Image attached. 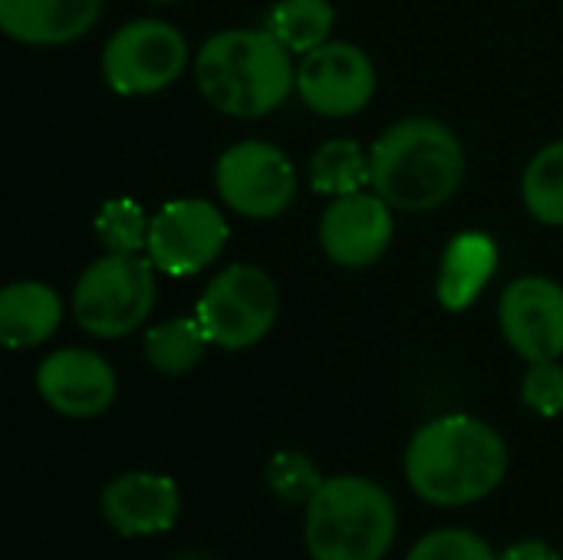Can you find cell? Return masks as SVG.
<instances>
[{"label":"cell","mask_w":563,"mask_h":560,"mask_svg":"<svg viewBox=\"0 0 563 560\" xmlns=\"http://www.w3.org/2000/svg\"><path fill=\"white\" fill-rule=\"evenodd\" d=\"M508 442L485 419L449 413L426 422L406 446V482L435 508L485 502L508 475Z\"/></svg>","instance_id":"1"},{"label":"cell","mask_w":563,"mask_h":560,"mask_svg":"<svg viewBox=\"0 0 563 560\" xmlns=\"http://www.w3.org/2000/svg\"><path fill=\"white\" fill-rule=\"evenodd\" d=\"M462 182L465 149L459 135L439 119H399L369 149V185L396 211H435L455 198Z\"/></svg>","instance_id":"2"},{"label":"cell","mask_w":563,"mask_h":560,"mask_svg":"<svg viewBox=\"0 0 563 560\" xmlns=\"http://www.w3.org/2000/svg\"><path fill=\"white\" fill-rule=\"evenodd\" d=\"M195 83L211 109L234 119H261L297 89L290 50L264 30H221L195 56Z\"/></svg>","instance_id":"3"},{"label":"cell","mask_w":563,"mask_h":560,"mask_svg":"<svg viewBox=\"0 0 563 560\" xmlns=\"http://www.w3.org/2000/svg\"><path fill=\"white\" fill-rule=\"evenodd\" d=\"M399 535L393 495L360 475L323 479L307 505L303 545L310 560H383Z\"/></svg>","instance_id":"4"},{"label":"cell","mask_w":563,"mask_h":560,"mask_svg":"<svg viewBox=\"0 0 563 560\" xmlns=\"http://www.w3.org/2000/svg\"><path fill=\"white\" fill-rule=\"evenodd\" d=\"M155 264L148 254H112L92 261L73 287V317L96 340H119L139 330L155 307Z\"/></svg>","instance_id":"5"},{"label":"cell","mask_w":563,"mask_h":560,"mask_svg":"<svg viewBox=\"0 0 563 560\" xmlns=\"http://www.w3.org/2000/svg\"><path fill=\"white\" fill-rule=\"evenodd\" d=\"M277 314V284L254 264H231L221 274H214L195 307V317L208 333L211 347L221 350L257 347L274 330Z\"/></svg>","instance_id":"6"},{"label":"cell","mask_w":563,"mask_h":560,"mask_svg":"<svg viewBox=\"0 0 563 560\" xmlns=\"http://www.w3.org/2000/svg\"><path fill=\"white\" fill-rule=\"evenodd\" d=\"M188 40L168 20H132L102 46V76L119 96H152L175 86L188 66Z\"/></svg>","instance_id":"7"},{"label":"cell","mask_w":563,"mask_h":560,"mask_svg":"<svg viewBox=\"0 0 563 560\" xmlns=\"http://www.w3.org/2000/svg\"><path fill=\"white\" fill-rule=\"evenodd\" d=\"M221 201L251 221L280 218L297 198V168L271 142L247 139L221 152L214 165Z\"/></svg>","instance_id":"8"},{"label":"cell","mask_w":563,"mask_h":560,"mask_svg":"<svg viewBox=\"0 0 563 560\" xmlns=\"http://www.w3.org/2000/svg\"><path fill=\"white\" fill-rule=\"evenodd\" d=\"M228 221L211 201L175 198L162 205L158 215H152L145 254L162 274L191 277L218 261L228 244Z\"/></svg>","instance_id":"9"},{"label":"cell","mask_w":563,"mask_h":560,"mask_svg":"<svg viewBox=\"0 0 563 560\" xmlns=\"http://www.w3.org/2000/svg\"><path fill=\"white\" fill-rule=\"evenodd\" d=\"M297 96L303 106L327 119H350L376 96V66L356 43L327 40L303 53L297 66Z\"/></svg>","instance_id":"10"},{"label":"cell","mask_w":563,"mask_h":560,"mask_svg":"<svg viewBox=\"0 0 563 560\" xmlns=\"http://www.w3.org/2000/svg\"><path fill=\"white\" fill-rule=\"evenodd\" d=\"M498 327L508 347L528 360H561L563 356V287L551 277L531 274L505 287L498 304Z\"/></svg>","instance_id":"11"},{"label":"cell","mask_w":563,"mask_h":560,"mask_svg":"<svg viewBox=\"0 0 563 560\" xmlns=\"http://www.w3.org/2000/svg\"><path fill=\"white\" fill-rule=\"evenodd\" d=\"M393 205L376 191H353L330 201L320 218V248L323 254L346 271H363L376 264L396 234Z\"/></svg>","instance_id":"12"},{"label":"cell","mask_w":563,"mask_h":560,"mask_svg":"<svg viewBox=\"0 0 563 560\" xmlns=\"http://www.w3.org/2000/svg\"><path fill=\"white\" fill-rule=\"evenodd\" d=\"M36 393L53 413L66 419H96L115 403L119 380L106 356L63 347L43 356L36 366Z\"/></svg>","instance_id":"13"},{"label":"cell","mask_w":563,"mask_h":560,"mask_svg":"<svg viewBox=\"0 0 563 560\" xmlns=\"http://www.w3.org/2000/svg\"><path fill=\"white\" fill-rule=\"evenodd\" d=\"M99 515L122 538H155L175 528L181 515V492L168 475L125 472L102 488Z\"/></svg>","instance_id":"14"},{"label":"cell","mask_w":563,"mask_h":560,"mask_svg":"<svg viewBox=\"0 0 563 560\" xmlns=\"http://www.w3.org/2000/svg\"><path fill=\"white\" fill-rule=\"evenodd\" d=\"M106 0H0V26L26 46H66L86 36Z\"/></svg>","instance_id":"15"},{"label":"cell","mask_w":563,"mask_h":560,"mask_svg":"<svg viewBox=\"0 0 563 560\" xmlns=\"http://www.w3.org/2000/svg\"><path fill=\"white\" fill-rule=\"evenodd\" d=\"M498 267V244L485 231H462L449 241L439 277H435V297L445 310H468Z\"/></svg>","instance_id":"16"},{"label":"cell","mask_w":563,"mask_h":560,"mask_svg":"<svg viewBox=\"0 0 563 560\" xmlns=\"http://www.w3.org/2000/svg\"><path fill=\"white\" fill-rule=\"evenodd\" d=\"M63 320V300L49 284L16 281L0 294V340L7 350H30L46 343Z\"/></svg>","instance_id":"17"},{"label":"cell","mask_w":563,"mask_h":560,"mask_svg":"<svg viewBox=\"0 0 563 560\" xmlns=\"http://www.w3.org/2000/svg\"><path fill=\"white\" fill-rule=\"evenodd\" d=\"M211 347L198 317H172L145 333V363L162 376H185Z\"/></svg>","instance_id":"18"},{"label":"cell","mask_w":563,"mask_h":560,"mask_svg":"<svg viewBox=\"0 0 563 560\" xmlns=\"http://www.w3.org/2000/svg\"><path fill=\"white\" fill-rule=\"evenodd\" d=\"M369 185V155L353 139H330L310 158V188L320 195H353Z\"/></svg>","instance_id":"19"},{"label":"cell","mask_w":563,"mask_h":560,"mask_svg":"<svg viewBox=\"0 0 563 560\" xmlns=\"http://www.w3.org/2000/svg\"><path fill=\"white\" fill-rule=\"evenodd\" d=\"M333 3L330 0H277L267 13V30L290 50L310 53L330 40L333 30Z\"/></svg>","instance_id":"20"},{"label":"cell","mask_w":563,"mask_h":560,"mask_svg":"<svg viewBox=\"0 0 563 560\" xmlns=\"http://www.w3.org/2000/svg\"><path fill=\"white\" fill-rule=\"evenodd\" d=\"M521 198L534 221L563 228V139L544 145L525 168Z\"/></svg>","instance_id":"21"},{"label":"cell","mask_w":563,"mask_h":560,"mask_svg":"<svg viewBox=\"0 0 563 560\" xmlns=\"http://www.w3.org/2000/svg\"><path fill=\"white\" fill-rule=\"evenodd\" d=\"M152 218L132 198H109L96 215V238L112 254H142L148 248Z\"/></svg>","instance_id":"22"},{"label":"cell","mask_w":563,"mask_h":560,"mask_svg":"<svg viewBox=\"0 0 563 560\" xmlns=\"http://www.w3.org/2000/svg\"><path fill=\"white\" fill-rule=\"evenodd\" d=\"M264 485L277 502L307 508L317 488L323 485V475L310 455L297 449H284V452H274L271 462L264 465Z\"/></svg>","instance_id":"23"},{"label":"cell","mask_w":563,"mask_h":560,"mask_svg":"<svg viewBox=\"0 0 563 560\" xmlns=\"http://www.w3.org/2000/svg\"><path fill=\"white\" fill-rule=\"evenodd\" d=\"M406 560H498V554L468 528H439L419 538Z\"/></svg>","instance_id":"24"},{"label":"cell","mask_w":563,"mask_h":560,"mask_svg":"<svg viewBox=\"0 0 563 560\" xmlns=\"http://www.w3.org/2000/svg\"><path fill=\"white\" fill-rule=\"evenodd\" d=\"M521 399L528 409H534L544 419H554L563 413V366L561 360L531 363L521 380Z\"/></svg>","instance_id":"25"},{"label":"cell","mask_w":563,"mask_h":560,"mask_svg":"<svg viewBox=\"0 0 563 560\" xmlns=\"http://www.w3.org/2000/svg\"><path fill=\"white\" fill-rule=\"evenodd\" d=\"M498 560H561V554L548 545V541H541V538H528V541H515V545H508Z\"/></svg>","instance_id":"26"},{"label":"cell","mask_w":563,"mask_h":560,"mask_svg":"<svg viewBox=\"0 0 563 560\" xmlns=\"http://www.w3.org/2000/svg\"><path fill=\"white\" fill-rule=\"evenodd\" d=\"M172 560H218L214 554H208V551H181V554H175Z\"/></svg>","instance_id":"27"},{"label":"cell","mask_w":563,"mask_h":560,"mask_svg":"<svg viewBox=\"0 0 563 560\" xmlns=\"http://www.w3.org/2000/svg\"><path fill=\"white\" fill-rule=\"evenodd\" d=\"M148 3H181V0H148Z\"/></svg>","instance_id":"28"}]
</instances>
